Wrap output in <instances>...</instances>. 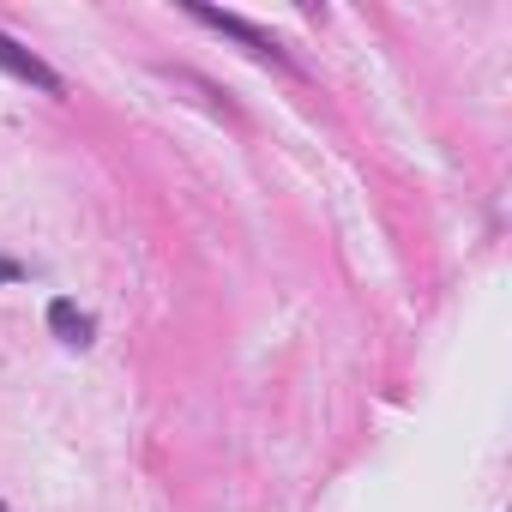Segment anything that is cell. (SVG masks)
<instances>
[{
    "instance_id": "obj_1",
    "label": "cell",
    "mask_w": 512,
    "mask_h": 512,
    "mask_svg": "<svg viewBox=\"0 0 512 512\" xmlns=\"http://www.w3.org/2000/svg\"><path fill=\"white\" fill-rule=\"evenodd\" d=\"M193 25H205V31H217V37H229V43H241L253 61H272V67H290V55H284V43L272 37V31H260V25H247L241 13H217V7H199V0H187L181 7Z\"/></svg>"
},
{
    "instance_id": "obj_2",
    "label": "cell",
    "mask_w": 512,
    "mask_h": 512,
    "mask_svg": "<svg viewBox=\"0 0 512 512\" xmlns=\"http://www.w3.org/2000/svg\"><path fill=\"white\" fill-rule=\"evenodd\" d=\"M0 73H13L19 85H31V91H43V97H67L61 73H55L43 55H31L19 37H7V31H0Z\"/></svg>"
},
{
    "instance_id": "obj_3",
    "label": "cell",
    "mask_w": 512,
    "mask_h": 512,
    "mask_svg": "<svg viewBox=\"0 0 512 512\" xmlns=\"http://www.w3.org/2000/svg\"><path fill=\"white\" fill-rule=\"evenodd\" d=\"M49 332H55L61 344H73V350H85L91 332H97V320H91L73 296H55V302H49Z\"/></svg>"
},
{
    "instance_id": "obj_4",
    "label": "cell",
    "mask_w": 512,
    "mask_h": 512,
    "mask_svg": "<svg viewBox=\"0 0 512 512\" xmlns=\"http://www.w3.org/2000/svg\"><path fill=\"white\" fill-rule=\"evenodd\" d=\"M25 278V266H13V260H0V284H19Z\"/></svg>"
},
{
    "instance_id": "obj_5",
    "label": "cell",
    "mask_w": 512,
    "mask_h": 512,
    "mask_svg": "<svg viewBox=\"0 0 512 512\" xmlns=\"http://www.w3.org/2000/svg\"><path fill=\"white\" fill-rule=\"evenodd\" d=\"M0 512H7V506H0Z\"/></svg>"
}]
</instances>
